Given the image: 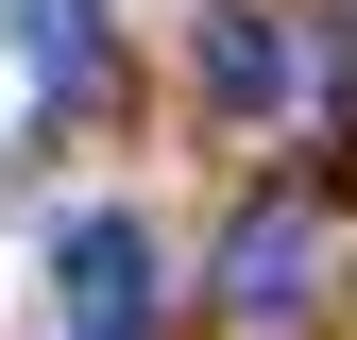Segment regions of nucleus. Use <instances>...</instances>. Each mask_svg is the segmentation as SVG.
I'll use <instances>...</instances> for the list:
<instances>
[{"instance_id":"obj_1","label":"nucleus","mask_w":357,"mask_h":340,"mask_svg":"<svg viewBox=\"0 0 357 340\" xmlns=\"http://www.w3.org/2000/svg\"><path fill=\"white\" fill-rule=\"evenodd\" d=\"M52 307H68V340H153V222L137 204H85V222L52 238Z\"/></svg>"},{"instance_id":"obj_2","label":"nucleus","mask_w":357,"mask_h":340,"mask_svg":"<svg viewBox=\"0 0 357 340\" xmlns=\"http://www.w3.org/2000/svg\"><path fill=\"white\" fill-rule=\"evenodd\" d=\"M306 289H324V204L273 187L238 238H221V323H255V340H273V323H306Z\"/></svg>"},{"instance_id":"obj_3","label":"nucleus","mask_w":357,"mask_h":340,"mask_svg":"<svg viewBox=\"0 0 357 340\" xmlns=\"http://www.w3.org/2000/svg\"><path fill=\"white\" fill-rule=\"evenodd\" d=\"M204 102L221 119H273L289 102V34L255 17V0H204Z\"/></svg>"},{"instance_id":"obj_4","label":"nucleus","mask_w":357,"mask_h":340,"mask_svg":"<svg viewBox=\"0 0 357 340\" xmlns=\"http://www.w3.org/2000/svg\"><path fill=\"white\" fill-rule=\"evenodd\" d=\"M0 17H17L34 85H85V68H102V0H0Z\"/></svg>"}]
</instances>
